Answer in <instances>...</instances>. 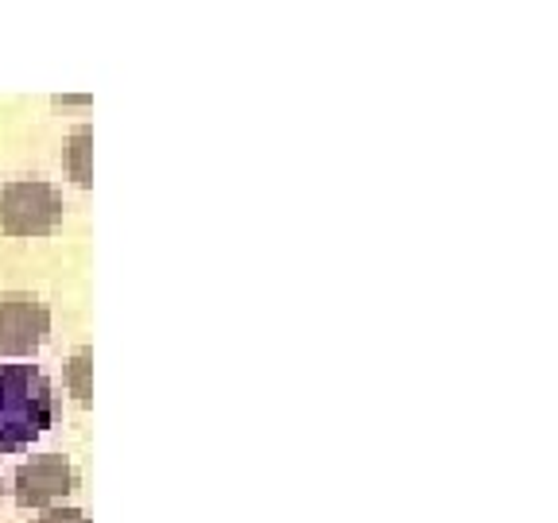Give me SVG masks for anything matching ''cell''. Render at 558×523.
Returning <instances> with one entry per match:
<instances>
[{
  "instance_id": "obj_6",
  "label": "cell",
  "mask_w": 558,
  "mask_h": 523,
  "mask_svg": "<svg viewBox=\"0 0 558 523\" xmlns=\"http://www.w3.org/2000/svg\"><path fill=\"white\" fill-rule=\"evenodd\" d=\"M89 361H94V349L89 345H82L74 357H70V365H66V384H70V392H74V400L86 408L89 403V396H94V388H89Z\"/></svg>"
},
{
  "instance_id": "obj_7",
  "label": "cell",
  "mask_w": 558,
  "mask_h": 523,
  "mask_svg": "<svg viewBox=\"0 0 558 523\" xmlns=\"http://www.w3.org/2000/svg\"><path fill=\"white\" fill-rule=\"evenodd\" d=\"M35 523H89L82 508H44V515Z\"/></svg>"
},
{
  "instance_id": "obj_4",
  "label": "cell",
  "mask_w": 558,
  "mask_h": 523,
  "mask_svg": "<svg viewBox=\"0 0 558 523\" xmlns=\"http://www.w3.org/2000/svg\"><path fill=\"white\" fill-rule=\"evenodd\" d=\"M78 488V470L62 453H39L24 462L12 481V497L20 508H51L59 497H70Z\"/></svg>"
},
{
  "instance_id": "obj_1",
  "label": "cell",
  "mask_w": 558,
  "mask_h": 523,
  "mask_svg": "<svg viewBox=\"0 0 558 523\" xmlns=\"http://www.w3.org/2000/svg\"><path fill=\"white\" fill-rule=\"evenodd\" d=\"M54 423V388L35 365H0V453L32 446Z\"/></svg>"
},
{
  "instance_id": "obj_2",
  "label": "cell",
  "mask_w": 558,
  "mask_h": 523,
  "mask_svg": "<svg viewBox=\"0 0 558 523\" xmlns=\"http://www.w3.org/2000/svg\"><path fill=\"white\" fill-rule=\"evenodd\" d=\"M62 194L44 179H12L0 186V233L47 236L62 221Z\"/></svg>"
},
{
  "instance_id": "obj_3",
  "label": "cell",
  "mask_w": 558,
  "mask_h": 523,
  "mask_svg": "<svg viewBox=\"0 0 558 523\" xmlns=\"http://www.w3.org/2000/svg\"><path fill=\"white\" fill-rule=\"evenodd\" d=\"M51 338V306L32 291H0V357H27Z\"/></svg>"
},
{
  "instance_id": "obj_5",
  "label": "cell",
  "mask_w": 558,
  "mask_h": 523,
  "mask_svg": "<svg viewBox=\"0 0 558 523\" xmlns=\"http://www.w3.org/2000/svg\"><path fill=\"white\" fill-rule=\"evenodd\" d=\"M89 151H94V132L89 129H74L66 144V167L74 174V183L78 186H89L94 183V171H89Z\"/></svg>"
}]
</instances>
